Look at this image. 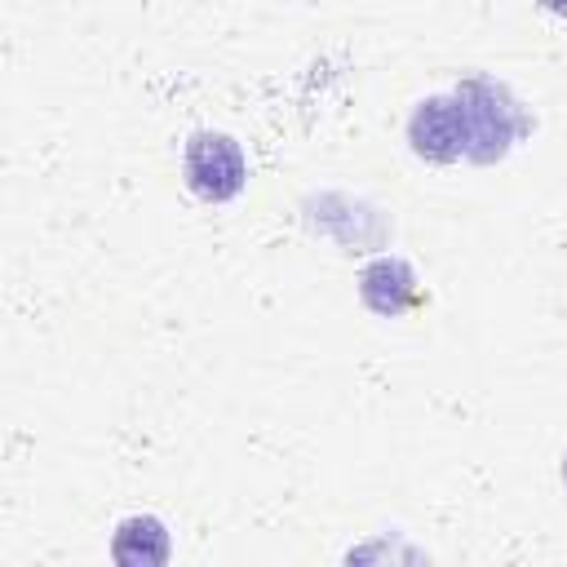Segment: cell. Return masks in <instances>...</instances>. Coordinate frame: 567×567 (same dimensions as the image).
Returning a JSON list of instances; mask_svg holds the SVG:
<instances>
[{
    "mask_svg": "<svg viewBox=\"0 0 567 567\" xmlns=\"http://www.w3.org/2000/svg\"><path fill=\"white\" fill-rule=\"evenodd\" d=\"M456 106H461V124H465V159H474V164L505 159L509 146L518 142V133L527 128L509 89L487 80V75L461 80L456 84Z\"/></svg>",
    "mask_w": 567,
    "mask_h": 567,
    "instance_id": "1",
    "label": "cell"
},
{
    "mask_svg": "<svg viewBox=\"0 0 567 567\" xmlns=\"http://www.w3.org/2000/svg\"><path fill=\"white\" fill-rule=\"evenodd\" d=\"M182 173H186V186L208 199V204H226L244 190L248 182V159L239 151V142L230 133H213V128H199L190 133L186 151H182Z\"/></svg>",
    "mask_w": 567,
    "mask_h": 567,
    "instance_id": "2",
    "label": "cell"
},
{
    "mask_svg": "<svg viewBox=\"0 0 567 567\" xmlns=\"http://www.w3.org/2000/svg\"><path fill=\"white\" fill-rule=\"evenodd\" d=\"M408 142L421 159L430 164H452L465 155V124H461V106H456V93H439V97H425L412 120H408Z\"/></svg>",
    "mask_w": 567,
    "mask_h": 567,
    "instance_id": "3",
    "label": "cell"
},
{
    "mask_svg": "<svg viewBox=\"0 0 567 567\" xmlns=\"http://www.w3.org/2000/svg\"><path fill=\"white\" fill-rule=\"evenodd\" d=\"M359 297H363L368 310H377L385 319H399L403 310H412L421 301V288H416V275L403 257H377L359 275Z\"/></svg>",
    "mask_w": 567,
    "mask_h": 567,
    "instance_id": "4",
    "label": "cell"
},
{
    "mask_svg": "<svg viewBox=\"0 0 567 567\" xmlns=\"http://www.w3.org/2000/svg\"><path fill=\"white\" fill-rule=\"evenodd\" d=\"M111 558L124 567H159L168 563V532L151 514H133L111 536Z\"/></svg>",
    "mask_w": 567,
    "mask_h": 567,
    "instance_id": "5",
    "label": "cell"
},
{
    "mask_svg": "<svg viewBox=\"0 0 567 567\" xmlns=\"http://www.w3.org/2000/svg\"><path fill=\"white\" fill-rule=\"evenodd\" d=\"M549 13H567V0H540Z\"/></svg>",
    "mask_w": 567,
    "mask_h": 567,
    "instance_id": "6",
    "label": "cell"
},
{
    "mask_svg": "<svg viewBox=\"0 0 567 567\" xmlns=\"http://www.w3.org/2000/svg\"><path fill=\"white\" fill-rule=\"evenodd\" d=\"M563 483H567V456H563Z\"/></svg>",
    "mask_w": 567,
    "mask_h": 567,
    "instance_id": "7",
    "label": "cell"
}]
</instances>
